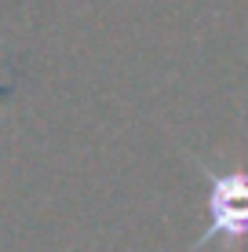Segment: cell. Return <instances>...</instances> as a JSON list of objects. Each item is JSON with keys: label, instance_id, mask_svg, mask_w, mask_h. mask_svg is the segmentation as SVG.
<instances>
[{"label": "cell", "instance_id": "1", "mask_svg": "<svg viewBox=\"0 0 248 252\" xmlns=\"http://www.w3.org/2000/svg\"><path fill=\"white\" fill-rule=\"evenodd\" d=\"M190 164L208 179V227L201 238L190 241L186 252H204L212 241H237L248 234V172L245 168H212L197 154Z\"/></svg>", "mask_w": 248, "mask_h": 252}]
</instances>
